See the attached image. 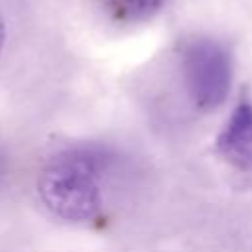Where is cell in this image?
I'll return each instance as SVG.
<instances>
[{
    "mask_svg": "<svg viewBox=\"0 0 252 252\" xmlns=\"http://www.w3.org/2000/svg\"><path fill=\"white\" fill-rule=\"evenodd\" d=\"M110 152L98 144H73L51 154L37 175L45 209L67 222H91L102 213V179Z\"/></svg>",
    "mask_w": 252,
    "mask_h": 252,
    "instance_id": "6da1fadb",
    "label": "cell"
},
{
    "mask_svg": "<svg viewBox=\"0 0 252 252\" xmlns=\"http://www.w3.org/2000/svg\"><path fill=\"white\" fill-rule=\"evenodd\" d=\"M181 73L193 106L201 112L217 110L230 93V51L213 37H193L181 49Z\"/></svg>",
    "mask_w": 252,
    "mask_h": 252,
    "instance_id": "7a4b0ae2",
    "label": "cell"
},
{
    "mask_svg": "<svg viewBox=\"0 0 252 252\" xmlns=\"http://www.w3.org/2000/svg\"><path fill=\"white\" fill-rule=\"evenodd\" d=\"M217 152L236 169H252V98L242 94L217 136Z\"/></svg>",
    "mask_w": 252,
    "mask_h": 252,
    "instance_id": "3957f363",
    "label": "cell"
},
{
    "mask_svg": "<svg viewBox=\"0 0 252 252\" xmlns=\"http://www.w3.org/2000/svg\"><path fill=\"white\" fill-rule=\"evenodd\" d=\"M100 6L118 22H144L156 16L165 0H98Z\"/></svg>",
    "mask_w": 252,
    "mask_h": 252,
    "instance_id": "277c9868",
    "label": "cell"
},
{
    "mask_svg": "<svg viewBox=\"0 0 252 252\" xmlns=\"http://www.w3.org/2000/svg\"><path fill=\"white\" fill-rule=\"evenodd\" d=\"M6 173H8V158H6L4 150L0 148V183H2V179L6 177Z\"/></svg>",
    "mask_w": 252,
    "mask_h": 252,
    "instance_id": "5b68a950",
    "label": "cell"
},
{
    "mask_svg": "<svg viewBox=\"0 0 252 252\" xmlns=\"http://www.w3.org/2000/svg\"><path fill=\"white\" fill-rule=\"evenodd\" d=\"M4 37H6V28H4V20L0 16V51H2V45H4Z\"/></svg>",
    "mask_w": 252,
    "mask_h": 252,
    "instance_id": "8992f818",
    "label": "cell"
}]
</instances>
